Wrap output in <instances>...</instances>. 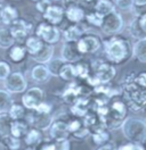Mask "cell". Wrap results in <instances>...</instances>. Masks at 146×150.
I'll use <instances>...</instances> for the list:
<instances>
[{
    "instance_id": "obj_1",
    "label": "cell",
    "mask_w": 146,
    "mask_h": 150,
    "mask_svg": "<svg viewBox=\"0 0 146 150\" xmlns=\"http://www.w3.org/2000/svg\"><path fill=\"white\" fill-rule=\"evenodd\" d=\"M122 93L126 103L132 110H140L146 107V86L138 82L136 74H129L125 79Z\"/></svg>"
},
{
    "instance_id": "obj_2",
    "label": "cell",
    "mask_w": 146,
    "mask_h": 150,
    "mask_svg": "<svg viewBox=\"0 0 146 150\" xmlns=\"http://www.w3.org/2000/svg\"><path fill=\"white\" fill-rule=\"evenodd\" d=\"M106 56L113 63H122L127 60L132 54V48L129 41L123 38H112L104 43Z\"/></svg>"
},
{
    "instance_id": "obj_3",
    "label": "cell",
    "mask_w": 146,
    "mask_h": 150,
    "mask_svg": "<svg viewBox=\"0 0 146 150\" xmlns=\"http://www.w3.org/2000/svg\"><path fill=\"white\" fill-rule=\"evenodd\" d=\"M121 129L123 132V135L126 139L130 142H136V143H144L146 141V122L142 121L139 118L129 117L126 118Z\"/></svg>"
},
{
    "instance_id": "obj_4",
    "label": "cell",
    "mask_w": 146,
    "mask_h": 150,
    "mask_svg": "<svg viewBox=\"0 0 146 150\" xmlns=\"http://www.w3.org/2000/svg\"><path fill=\"white\" fill-rule=\"evenodd\" d=\"M115 68L106 63H100L95 67V74L92 77H88L89 83L92 85L106 84L114 77Z\"/></svg>"
},
{
    "instance_id": "obj_5",
    "label": "cell",
    "mask_w": 146,
    "mask_h": 150,
    "mask_svg": "<svg viewBox=\"0 0 146 150\" xmlns=\"http://www.w3.org/2000/svg\"><path fill=\"white\" fill-rule=\"evenodd\" d=\"M100 28L105 34H117L123 28V19L121 15L115 10L103 16V22Z\"/></svg>"
},
{
    "instance_id": "obj_6",
    "label": "cell",
    "mask_w": 146,
    "mask_h": 150,
    "mask_svg": "<svg viewBox=\"0 0 146 150\" xmlns=\"http://www.w3.org/2000/svg\"><path fill=\"white\" fill-rule=\"evenodd\" d=\"M5 86L9 92L18 93L23 92L26 89V82L21 73H13L7 76L5 80Z\"/></svg>"
},
{
    "instance_id": "obj_7",
    "label": "cell",
    "mask_w": 146,
    "mask_h": 150,
    "mask_svg": "<svg viewBox=\"0 0 146 150\" xmlns=\"http://www.w3.org/2000/svg\"><path fill=\"white\" fill-rule=\"evenodd\" d=\"M42 97H44L42 90H40L39 88H32L23 96L22 100H23V103L26 108L36 109L42 101Z\"/></svg>"
},
{
    "instance_id": "obj_8",
    "label": "cell",
    "mask_w": 146,
    "mask_h": 150,
    "mask_svg": "<svg viewBox=\"0 0 146 150\" xmlns=\"http://www.w3.org/2000/svg\"><path fill=\"white\" fill-rule=\"evenodd\" d=\"M78 48L81 54H92L100 48V41L97 37L88 35L78 40Z\"/></svg>"
},
{
    "instance_id": "obj_9",
    "label": "cell",
    "mask_w": 146,
    "mask_h": 150,
    "mask_svg": "<svg viewBox=\"0 0 146 150\" xmlns=\"http://www.w3.org/2000/svg\"><path fill=\"white\" fill-rule=\"evenodd\" d=\"M36 35L42 38L48 43H55L59 40V32L58 30L48 24H40L36 30Z\"/></svg>"
},
{
    "instance_id": "obj_10",
    "label": "cell",
    "mask_w": 146,
    "mask_h": 150,
    "mask_svg": "<svg viewBox=\"0 0 146 150\" xmlns=\"http://www.w3.org/2000/svg\"><path fill=\"white\" fill-rule=\"evenodd\" d=\"M81 52L78 48V41H66L62 48V56L64 60L77 62L81 58Z\"/></svg>"
},
{
    "instance_id": "obj_11",
    "label": "cell",
    "mask_w": 146,
    "mask_h": 150,
    "mask_svg": "<svg viewBox=\"0 0 146 150\" xmlns=\"http://www.w3.org/2000/svg\"><path fill=\"white\" fill-rule=\"evenodd\" d=\"M10 33L18 41H23L26 38L29 33V28L27 24L23 19H15L11 24H10Z\"/></svg>"
},
{
    "instance_id": "obj_12",
    "label": "cell",
    "mask_w": 146,
    "mask_h": 150,
    "mask_svg": "<svg viewBox=\"0 0 146 150\" xmlns=\"http://www.w3.org/2000/svg\"><path fill=\"white\" fill-rule=\"evenodd\" d=\"M30 122L34 127L44 130V129L49 126V124L52 122V116L49 115V112L48 114L39 112L34 109V112L30 115Z\"/></svg>"
},
{
    "instance_id": "obj_13",
    "label": "cell",
    "mask_w": 146,
    "mask_h": 150,
    "mask_svg": "<svg viewBox=\"0 0 146 150\" xmlns=\"http://www.w3.org/2000/svg\"><path fill=\"white\" fill-rule=\"evenodd\" d=\"M63 14L64 11L61 7H58V6H50L44 13V17L50 24H58V23H61V21L63 18Z\"/></svg>"
},
{
    "instance_id": "obj_14",
    "label": "cell",
    "mask_w": 146,
    "mask_h": 150,
    "mask_svg": "<svg viewBox=\"0 0 146 150\" xmlns=\"http://www.w3.org/2000/svg\"><path fill=\"white\" fill-rule=\"evenodd\" d=\"M67 134H69V126H67V124H65V123H63V122H56L54 125L52 126L50 135H52L56 141L66 139Z\"/></svg>"
},
{
    "instance_id": "obj_15",
    "label": "cell",
    "mask_w": 146,
    "mask_h": 150,
    "mask_svg": "<svg viewBox=\"0 0 146 150\" xmlns=\"http://www.w3.org/2000/svg\"><path fill=\"white\" fill-rule=\"evenodd\" d=\"M132 55L136 57L137 60L146 63V38L137 40L132 47Z\"/></svg>"
},
{
    "instance_id": "obj_16",
    "label": "cell",
    "mask_w": 146,
    "mask_h": 150,
    "mask_svg": "<svg viewBox=\"0 0 146 150\" xmlns=\"http://www.w3.org/2000/svg\"><path fill=\"white\" fill-rule=\"evenodd\" d=\"M80 93H81V88L77 84H71V86H69L64 91L63 98L66 103H74L78 99H80Z\"/></svg>"
},
{
    "instance_id": "obj_17",
    "label": "cell",
    "mask_w": 146,
    "mask_h": 150,
    "mask_svg": "<svg viewBox=\"0 0 146 150\" xmlns=\"http://www.w3.org/2000/svg\"><path fill=\"white\" fill-rule=\"evenodd\" d=\"M50 72L46 66H36L32 69V79L36 82H46L50 77Z\"/></svg>"
},
{
    "instance_id": "obj_18",
    "label": "cell",
    "mask_w": 146,
    "mask_h": 150,
    "mask_svg": "<svg viewBox=\"0 0 146 150\" xmlns=\"http://www.w3.org/2000/svg\"><path fill=\"white\" fill-rule=\"evenodd\" d=\"M53 52H54V49L52 46H47L44 45L42 48L36 52V55H33V59H36L40 63H46V62H49L53 57Z\"/></svg>"
},
{
    "instance_id": "obj_19",
    "label": "cell",
    "mask_w": 146,
    "mask_h": 150,
    "mask_svg": "<svg viewBox=\"0 0 146 150\" xmlns=\"http://www.w3.org/2000/svg\"><path fill=\"white\" fill-rule=\"evenodd\" d=\"M95 10L97 14H99L102 16H105L110 13L114 11V5L110 1V0H98L96 6H95Z\"/></svg>"
},
{
    "instance_id": "obj_20",
    "label": "cell",
    "mask_w": 146,
    "mask_h": 150,
    "mask_svg": "<svg viewBox=\"0 0 146 150\" xmlns=\"http://www.w3.org/2000/svg\"><path fill=\"white\" fill-rule=\"evenodd\" d=\"M88 108H89V101L87 99L80 98L73 103L71 110H72L73 114L78 115V116H84L88 112Z\"/></svg>"
},
{
    "instance_id": "obj_21",
    "label": "cell",
    "mask_w": 146,
    "mask_h": 150,
    "mask_svg": "<svg viewBox=\"0 0 146 150\" xmlns=\"http://www.w3.org/2000/svg\"><path fill=\"white\" fill-rule=\"evenodd\" d=\"M14 37L10 33V30L8 28H2L0 30V48L7 49L14 43Z\"/></svg>"
},
{
    "instance_id": "obj_22",
    "label": "cell",
    "mask_w": 146,
    "mask_h": 150,
    "mask_svg": "<svg viewBox=\"0 0 146 150\" xmlns=\"http://www.w3.org/2000/svg\"><path fill=\"white\" fill-rule=\"evenodd\" d=\"M11 117L2 112L0 115V134H2L4 137L8 135L9 132H10V129H11Z\"/></svg>"
},
{
    "instance_id": "obj_23",
    "label": "cell",
    "mask_w": 146,
    "mask_h": 150,
    "mask_svg": "<svg viewBox=\"0 0 146 150\" xmlns=\"http://www.w3.org/2000/svg\"><path fill=\"white\" fill-rule=\"evenodd\" d=\"M17 18V13L13 7H5L1 13V22H4L5 24H11L15 19Z\"/></svg>"
},
{
    "instance_id": "obj_24",
    "label": "cell",
    "mask_w": 146,
    "mask_h": 150,
    "mask_svg": "<svg viewBox=\"0 0 146 150\" xmlns=\"http://www.w3.org/2000/svg\"><path fill=\"white\" fill-rule=\"evenodd\" d=\"M83 33V30L79 26H71L64 32V38L66 41H78Z\"/></svg>"
},
{
    "instance_id": "obj_25",
    "label": "cell",
    "mask_w": 146,
    "mask_h": 150,
    "mask_svg": "<svg viewBox=\"0 0 146 150\" xmlns=\"http://www.w3.org/2000/svg\"><path fill=\"white\" fill-rule=\"evenodd\" d=\"M11 107V97L8 92L0 90V112H8Z\"/></svg>"
},
{
    "instance_id": "obj_26",
    "label": "cell",
    "mask_w": 146,
    "mask_h": 150,
    "mask_svg": "<svg viewBox=\"0 0 146 150\" xmlns=\"http://www.w3.org/2000/svg\"><path fill=\"white\" fill-rule=\"evenodd\" d=\"M66 16L70 21L78 23V22H80L83 18L84 14H83V10L81 8H79L77 6H73V7H70L69 9L66 10Z\"/></svg>"
},
{
    "instance_id": "obj_27",
    "label": "cell",
    "mask_w": 146,
    "mask_h": 150,
    "mask_svg": "<svg viewBox=\"0 0 146 150\" xmlns=\"http://www.w3.org/2000/svg\"><path fill=\"white\" fill-rule=\"evenodd\" d=\"M44 46V43H42V41L40 40V39H38V38H30L29 40H27L26 42V47H27V51L33 56V55H36V52L42 48Z\"/></svg>"
},
{
    "instance_id": "obj_28",
    "label": "cell",
    "mask_w": 146,
    "mask_h": 150,
    "mask_svg": "<svg viewBox=\"0 0 146 150\" xmlns=\"http://www.w3.org/2000/svg\"><path fill=\"white\" fill-rule=\"evenodd\" d=\"M59 76L65 80V81H72L75 79L77 73H75V67L72 65H63L61 72H59Z\"/></svg>"
},
{
    "instance_id": "obj_29",
    "label": "cell",
    "mask_w": 146,
    "mask_h": 150,
    "mask_svg": "<svg viewBox=\"0 0 146 150\" xmlns=\"http://www.w3.org/2000/svg\"><path fill=\"white\" fill-rule=\"evenodd\" d=\"M129 31H130V34L132 35L134 38H136V39H144L146 38V35L144 34V32L142 31V28L139 26V21H138V17L135 18L132 22H131V24H130V28H129Z\"/></svg>"
},
{
    "instance_id": "obj_30",
    "label": "cell",
    "mask_w": 146,
    "mask_h": 150,
    "mask_svg": "<svg viewBox=\"0 0 146 150\" xmlns=\"http://www.w3.org/2000/svg\"><path fill=\"white\" fill-rule=\"evenodd\" d=\"M64 65V59H59V58H55L53 60H50L48 69L50 72V74L53 75H59V72L62 69Z\"/></svg>"
},
{
    "instance_id": "obj_31",
    "label": "cell",
    "mask_w": 146,
    "mask_h": 150,
    "mask_svg": "<svg viewBox=\"0 0 146 150\" xmlns=\"http://www.w3.org/2000/svg\"><path fill=\"white\" fill-rule=\"evenodd\" d=\"M92 138H94L95 143H97V144H103V143H105L106 141L109 140L110 134L105 131V129H102V130H98V131L94 132Z\"/></svg>"
},
{
    "instance_id": "obj_32",
    "label": "cell",
    "mask_w": 146,
    "mask_h": 150,
    "mask_svg": "<svg viewBox=\"0 0 146 150\" xmlns=\"http://www.w3.org/2000/svg\"><path fill=\"white\" fill-rule=\"evenodd\" d=\"M25 132V125L22 124L21 122H14L11 123V129H10V133L15 137V138H19L23 133Z\"/></svg>"
},
{
    "instance_id": "obj_33",
    "label": "cell",
    "mask_w": 146,
    "mask_h": 150,
    "mask_svg": "<svg viewBox=\"0 0 146 150\" xmlns=\"http://www.w3.org/2000/svg\"><path fill=\"white\" fill-rule=\"evenodd\" d=\"M9 55H10V58H11L14 62H21V60L23 59L24 55H25V50L21 47H14V48H11Z\"/></svg>"
},
{
    "instance_id": "obj_34",
    "label": "cell",
    "mask_w": 146,
    "mask_h": 150,
    "mask_svg": "<svg viewBox=\"0 0 146 150\" xmlns=\"http://www.w3.org/2000/svg\"><path fill=\"white\" fill-rule=\"evenodd\" d=\"M23 108L18 105H11L10 109H9V116L13 118V120H17L19 117L23 116Z\"/></svg>"
},
{
    "instance_id": "obj_35",
    "label": "cell",
    "mask_w": 146,
    "mask_h": 150,
    "mask_svg": "<svg viewBox=\"0 0 146 150\" xmlns=\"http://www.w3.org/2000/svg\"><path fill=\"white\" fill-rule=\"evenodd\" d=\"M27 144H34L38 143L40 141V133L36 131V130H31V131L27 133L26 139H25Z\"/></svg>"
},
{
    "instance_id": "obj_36",
    "label": "cell",
    "mask_w": 146,
    "mask_h": 150,
    "mask_svg": "<svg viewBox=\"0 0 146 150\" xmlns=\"http://www.w3.org/2000/svg\"><path fill=\"white\" fill-rule=\"evenodd\" d=\"M75 73H77V76L88 79L89 77V68L86 64H79L75 66Z\"/></svg>"
},
{
    "instance_id": "obj_37",
    "label": "cell",
    "mask_w": 146,
    "mask_h": 150,
    "mask_svg": "<svg viewBox=\"0 0 146 150\" xmlns=\"http://www.w3.org/2000/svg\"><path fill=\"white\" fill-rule=\"evenodd\" d=\"M118 150H146L143 143H136V142H129L123 146H121Z\"/></svg>"
},
{
    "instance_id": "obj_38",
    "label": "cell",
    "mask_w": 146,
    "mask_h": 150,
    "mask_svg": "<svg viewBox=\"0 0 146 150\" xmlns=\"http://www.w3.org/2000/svg\"><path fill=\"white\" fill-rule=\"evenodd\" d=\"M87 19H88V22L91 23L92 25H95V26H100V25H102V22H103V16L99 15V14H97V13L95 11V13H92V14H89V15L87 16Z\"/></svg>"
},
{
    "instance_id": "obj_39",
    "label": "cell",
    "mask_w": 146,
    "mask_h": 150,
    "mask_svg": "<svg viewBox=\"0 0 146 150\" xmlns=\"http://www.w3.org/2000/svg\"><path fill=\"white\" fill-rule=\"evenodd\" d=\"M114 2L119 8L123 10H129L134 7V1L132 0H114Z\"/></svg>"
},
{
    "instance_id": "obj_40",
    "label": "cell",
    "mask_w": 146,
    "mask_h": 150,
    "mask_svg": "<svg viewBox=\"0 0 146 150\" xmlns=\"http://www.w3.org/2000/svg\"><path fill=\"white\" fill-rule=\"evenodd\" d=\"M5 142H6L7 147H9L10 149H13V150L17 149L18 147H19V141H18L17 139L11 138V137H8V135L5 137Z\"/></svg>"
},
{
    "instance_id": "obj_41",
    "label": "cell",
    "mask_w": 146,
    "mask_h": 150,
    "mask_svg": "<svg viewBox=\"0 0 146 150\" xmlns=\"http://www.w3.org/2000/svg\"><path fill=\"white\" fill-rule=\"evenodd\" d=\"M9 66L4 62H0V80H6L9 75Z\"/></svg>"
},
{
    "instance_id": "obj_42",
    "label": "cell",
    "mask_w": 146,
    "mask_h": 150,
    "mask_svg": "<svg viewBox=\"0 0 146 150\" xmlns=\"http://www.w3.org/2000/svg\"><path fill=\"white\" fill-rule=\"evenodd\" d=\"M70 143L67 140H58L56 141V144L54 146V150H69Z\"/></svg>"
},
{
    "instance_id": "obj_43",
    "label": "cell",
    "mask_w": 146,
    "mask_h": 150,
    "mask_svg": "<svg viewBox=\"0 0 146 150\" xmlns=\"http://www.w3.org/2000/svg\"><path fill=\"white\" fill-rule=\"evenodd\" d=\"M50 6H52V5H50V1H49V0H40V1L38 2V5H36V8L39 9V11L45 13L46 10L48 9Z\"/></svg>"
},
{
    "instance_id": "obj_44",
    "label": "cell",
    "mask_w": 146,
    "mask_h": 150,
    "mask_svg": "<svg viewBox=\"0 0 146 150\" xmlns=\"http://www.w3.org/2000/svg\"><path fill=\"white\" fill-rule=\"evenodd\" d=\"M138 21H139V26L142 28V31L144 32V34L146 35V13L139 15L138 16Z\"/></svg>"
},
{
    "instance_id": "obj_45",
    "label": "cell",
    "mask_w": 146,
    "mask_h": 150,
    "mask_svg": "<svg viewBox=\"0 0 146 150\" xmlns=\"http://www.w3.org/2000/svg\"><path fill=\"white\" fill-rule=\"evenodd\" d=\"M36 112H45V114H48V112H50V106H49V105H47V103H41L36 108Z\"/></svg>"
},
{
    "instance_id": "obj_46",
    "label": "cell",
    "mask_w": 146,
    "mask_h": 150,
    "mask_svg": "<svg viewBox=\"0 0 146 150\" xmlns=\"http://www.w3.org/2000/svg\"><path fill=\"white\" fill-rule=\"evenodd\" d=\"M132 1H134V5H136L138 7H142V6L146 5V0H132Z\"/></svg>"
},
{
    "instance_id": "obj_47",
    "label": "cell",
    "mask_w": 146,
    "mask_h": 150,
    "mask_svg": "<svg viewBox=\"0 0 146 150\" xmlns=\"http://www.w3.org/2000/svg\"><path fill=\"white\" fill-rule=\"evenodd\" d=\"M98 150H115V149H114V147L112 144H105V146L100 147Z\"/></svg>"
},
{
    "instance_id": "obj_48",
    "label": "cell",
    "mask_w": 146,
    "mask_h": 150,
    "mask_svg": "<svg viewBox=\"0 0 146 150\" xmlns=\"http://www.w3.org/2000/svg\"><path fill=\"white\" fill-rule=\"evenodd\" d=\"M2 9H4V7L0 5V22H1V13H2Z\"/></svg>"
},
{
    "instance_id": "obj_49",
    "label": "cell",
    "mask_w": 146,
    "mask_h": 150,
    "mask_svg": "<svg viewBox=\"0 0 146 150\" xmlns=\"http://www.w3.org/2000/svg\"><path fill=\"white\" fill-rule=\"evenodd\" d=\"M84 1H91V0H84Z\"/></svg>"
},
{
    "instance_id": "obj_50",
    "label": "cell",
    "mask_w": 146,
    "mask_h": 150,
    "mask_svg": "<svg viewBox=\"0 0 146 150\" xmlns=\"http://www.w3.org/2000/svg\"><path fill=\"white\" fill-rule=\"evenodd\" d=\"M33 1H38V0H33Z\"/></svg>"
},
{
    "instance_id": "obj_51",
    "label": "cell",
    "mask_w": 146,
    "mask_h": 150,
    "mask_svg": "<svg viewBox=\"0 0 146 150\" xmlns=\"http://www.w3.org/2000/svg\"><path fill=\"white\" fill-rule=\"evenodd\" d=\"M55 1H58V0H55Z\"/></svg>"
}]
</instances>
